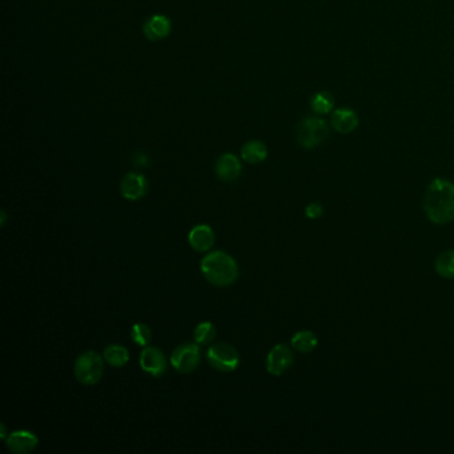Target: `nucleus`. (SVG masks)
Segmentation results:
<instances>
[{
    "label": "nucleus",
    "mask_w": 454,
    "mask_h": 454,
    "mask_svg": "<svg viewBox=\"0 0 454 454\" xmlns=\"http://www.w3.org/2000/svg\"><path fill=\"white\" fill-rule=\"evenodd\" d=\"M424 209L429 220L434 224L454 221V184L446 179L436 178L427 188Z\"/></svg>",
    "instance_id": "f257e3e1"
},
{
    "label": "nucleus",
    "mask_w": 454,
    "mask_h": 454,
    "mask_svg": "<svg viewBox=\"0 0 454 454\" xmlns=\"http://www.w3.org/2000/svg\"><path fill=\"white\" fill-rule=\"evenodd\" d=\"M200 271L211 284L229 286L239 277V267L232 256L216 251L206 255L200 261Z\"/></svg>",
    "instance_id": "f03ea898"
},
{
    "label": "nucleus",
    "mask_w": 454,
    "mask_h": 454,
    "mask_svg": "<svg viewBox=\"0 0 454 454\" xmlns=\"http://www.w3.org/2000/svg\"><path fill=\"white\" fill-rule=\"evenodd\" d=\"M329 136V126L324 119L317 116L305 117L300 121L296 131V139L302 148L312 149L324 143Z\"/></svg>",
    "instance_id": "7ed1b4c3"
},
{
    "label": "nucleus",
    "mask_w": 454,
    "mask_h": 454,
    "mask_svg": "<svg viewBox=\"0 0 454 454\" xmlns=\"http://www.w3.org/2000/svg\"><path fill=\"white\" fill-rule=\"evenodd\" d=\"M74 372L80 384L95 385L103 376L104 359L96 352H84L79 356Z\"/></svg>",
    "instance_id": "20e7f679"
},
{
    "label": "nucleus",
    "mask_w": 454,
    "mask_h": 454,
    "mask_svg": "<svg viewBox=\"0 0 454 454\" xmlns=\"http://www.w3.org/2000/svg\"><path fill=\"white\" fill-rule=\"evenodd\" d=\"M208 363L220 372H234L240 363V356L228 344H215L207 351Z\"/></svg>",
    "instance_id": "39448f33"
},
{
    "label": "nucleus",
    "mask_w": 454,
    "mask_h": 454,
    "mask_svg": "<svg viewBox=\"0 0 454 454\" xmlns=\"http://www.w3.org/2000/svg\"><path fill=\"white\" fill-rule=\"evenodd\" d=\"M200 357H201V353L197 342L182 344L172 353L171 363L180 373H191L199 366Z\"/></svg>",
    "instance_id": "423d86ee"
},
{
    "label": "nucleus",
    "mask_w": 454,
    "mask_h": 454,
    "mask_svg": "<svg viewBox=\"0 0 454 454\" xmlns=\"http://www.w3.org/2000/svg\"><path fill=\"white\" fill-rule=\"evenodd\" d=\"M293 353L284 344H277L267 356V370L273 376H280L293 363Z\"/></svg>",
    "instance_id": "0eeeda50"
},
{
    "label": "nucleus",
    "mask_w": 454,
    "mask_h": 454,
    "mask_svg": "<svg viewBox=\"0 0 454 454\" xmlns=\"http://www.w3.org/2000/svg\"><path fill=\"white\" fill-rule=\"evenodd\" d=\"M120 191H121V195L124 199L131 200V201H136L147 195L148 182L143 173L130 172L123 178L121 184H120Z\"/></svg>",
    "instance_id": "6e6552de"
},
{
    "label": "nucleus",
    "mask_w": 454,
    "mask_h": 454,
    "mask_svg": "<svg viewBox=\"0 0 454 454\" xmlns=\"http://www.w3.org/2000/svg\"><path fill=\"white\" fill-rule=\"evenodd\" d=\"M140 366L145 373L151 376H163L167 370V359L164 353L154 347H144L140 354Z\"/></svg>",
    "instance_id": "1a4fd4ad"
},
{
    "label": "nucleus",
    "mask_w": 454,
    "mask_h": 454,
    "mask_svg": "<svg viewBox=\"0 0 454 454\" xmlns=\"http://www.w3.org/2000/svg\"><path fill=\"white\" fill-rule=\"evenodd\" d=\"M39 443V439L28 430H16L6 439L7 449L15 454L31 453Z\"/></svg>",
    "instance_id": "9d476101"
},
{
    "label": "nucleus",
    "mask_w": 454,
    "mask_h": 454,
    "mask_svg": "<svg viewBox=\"0 0 454 454\" xmlns=\"http://www.w3.org/2000/svg\"><path fill=\"white\" fill-rule=\"evenodd\" d=\"M172 31L171 19L166 15H154L151 16L143 26L145 38L149 41H159L166 39Z\"/></svg>",
    "instance_id": "9b49d317"
},
{
    "label": "nucleus",
    "mask_w": 454,
    "mask_h": 454,
    "mask_svg": "<svg viewBox=\"0 0 454 454\" xmlns=\"http://www.w3.org/2000/svg\"><path fill=\"white\" fill-rule=\"evenodd\" d=\"M215 171L222 182H234L241 173V163L234 154H224L216 161Z\"/></svg>",
    "instance_id": "f8f14e48"
},
{
    "label": "nucleus",
    "mask_w": 454,
    "mask_h": 454,
    "mask_svg": "<svg viewBox=\"0 0 454 454\" xmlns=\"http://www.w3.org/2000/svg\"><path fill=\"white\" fill-rule=\"evenodd\" d=\"M188 243L196 252H208L215 244V234L207 224L196 225L188 234Z\"/></svg>",
    "instance_id": "ddd939ff"
},
{
    "label": "nucleus",
    "mask_w": 454,
    "mask_h": 454,
    "mask_svg": "<svg viewBox=\"0 0 454 454\" xmlns=\"http://www.w3.org/2000/svg\"><path fill=\"white\" fill-rule=\"evenodd\" d=\"M359 115L351 108H338L331 117V124L338 133H351L359 127Z\"/></svg>",
    "instance_id": "4468645a"
},
{
    "label": "nucleus",
    "mask_w": 454,
    "mask_h": 454,
    "mask_svg": "<svg viewBox=\"0 0 454 454\" xmlns=\"http://www.w3.org/2000/svg\"><path fill=\"white\" fill-rule=\"evenodd\" d=\"M268 156L267 145L260 140H251L243 145L241 157L249 164H259Z\"/></svg>",
    "instance_id": "2eb2a0df"
},
{
    "label": "nucleus",
    "mask_w": 454,
    "mask_h": 454,
    "mask_svg": "<svg viewBox=\"0 0 454 454\" xmlns=\"http://www.w3.org/2000/svg\"><path fill=\"white\" fill-rule=\"evenodd\" d=\"M312 111L317 115H326L335 109V98L331 92L320 91L314 93L311 98Z\"/></svg>",
    "instance_id": "dca6fc26"
},
{
    "label": "nucleus",
    "mask_w": 454,
    "mask_h": 454,
    "mask_svg": "<svg viewBox=\"0 0 454 454\" xmlns=\"http://www.w3.org/2000/svg\"><path fill=\"white\" fill-rule=\"evenodd\" d=\"M103 359L104 361L109 363L111 366L121 368L130 361V353L123 345L114 344L104 349Z\"/></svg>",
    "instance_id": "f3484780"
},
{
    "label": "nucleus",
    "mask_w": 454,
    "mask_h": 454,
    "mask_svg": "<svg viewBox=\"0 0 454 454\" xmlns=\"http://www.w3.org/2000/svg\"><path fill=\"white\" fill-rule=\"evenodd\" d=\"M291 344L298 352L309 353V352L316 349V347L319 344V340H317V336L311 331H300V332L293 335Z\"/></svg>",
    "instance_id": "a211bd4d"
},
{
    "label": "nucleus",
    "mask_w": 454,
    "mask_h": 454,
    "mask_svg": "<svg viewBox=\"0 0 454 454\" xmlns=\"http://www.w3.org/2000/svg\"><path fill=\"white\" fill-rule=\"evenodd\" d=\"M436 272L443 279H454V249L445 251L434 262Z\"/></svg>",
    "instance_id": "6ab92c4d"
},
{
    "label": "nucleus",
    "mask_w": 454,
    "mask_h": 454,
    "mask_svg": "<svg viewBox=\"0 0 454 454\" xmlns=\"http://www.w3.org/2000/svg\"><path fill=\"white\" fill-rule=\"evenodd\" d=\"M215 336H216V329H215V325L211 321H204L196 326L195 341L199 345H207L213 341Z\"/></svg>",
    "instance_id": "aec40b11"
},
{
    "label": "nucleus",
    "mask_w": 454,
    "mask_h": 454,
    "mask_svg": "<svg viewBox=\"0 0 454 454\" xmlns=\"http://www.w3.org/2000/svg\"><path fill=\"white\" fill-rule=\"evenodd\" d=\"M131 338L132 341L140 347H147L152 338V332L148 325L143 323H136L132 325L131 329Z\"/></svg>",
    "instance_id": "412c9836"
},
{
    "label": "nucleus",
    "mask_w": 454,
    "mask_h": 454,
    "mask_svg": "<svg viewBox=\"0 0 454 454\" xmlns=\"http://www.w3.org/2000/svg\"><path fill=\"white\" fill-rule=\"evenodd\" d=\"M324 213V208L321 207L319 203H311L305 208V215L312 220L319 219Z\"/></svg>",
    "instance_id": "4be33fe9"
},
{
    "label": "nucleus",
    "mask_w": 454,
    "mask_h": 454,
    "mask_svg": "<svg viewBox=\"0 0 454 454\" xmlns=\"http://www.w3.org/2000/svg\"><path fill=\"white\" fill-rule=\"evenodd\" d=\"M133 163H135L136 166L145 167V166H148L149 159H148V156L145 155L144 152H138L136 155L133 156Z\"/></svg>",
    "instance_id": "5701e85b"
},
{
    "label": "nucleus",
    "mask_w": 454,
    "mask_h": 454,
    "mask_svg": "<svg viewBox=\"0 0 454 454\" xmlns=\"http://www.w3.org/2000/svg\"><path fill=\"white\" fill-rule=\"evenodd\" d=\"M0 437H1L3 440H6V439L8 437V434H7V429H6V425H4V424H1V433H0Z\"/></svg>",
    "instance_id": "b1692460"
},
{
    "label": "nucleus",
    "mask_w": 454,
    "mask_h": 454,
    "mask_svg": "<svg viewBox=\"0 0 454 454\" xmlns=\"http://www.w3.org/2000/svg\"><path fill=\"white\" fill-rule=\"evenodd\" d=\"M6 221H7V215H6V211L3 209V211H1V222H0V224H1V227H4Z\"/></svg>",
    "instance_id": "393cba45"
}]
</instances>
